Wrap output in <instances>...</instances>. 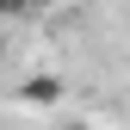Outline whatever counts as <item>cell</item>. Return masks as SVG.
<instances>
[{"mask_svg": "<svg viewBox=\"0 0 130 130\" xmlns=\"http://www.w3.org/2000/svg\"><path fill=\"white\" fill-rule=\"evenodd\" d=\"M25 99H31V105H50V99H62V80H56V74H31V80H25Z\"/></svg>", "mask_w": 130, "mask_h": 130, "instance_id": "cell-1", "label": "cell"}, {"mask_svg": "<svg viewBox=\"0 0 130 130\" xmlns=\"http://www.w3.org/2000/svg\"><path fill=\"white\" fill-rule=\"evenodd\" d=\"M0 62H6V37H0Z\"/></svg>", "mask_w": 130, "mask_h": 130, "instance_id": "cell-2", "label": "cell"}]
</instances>
